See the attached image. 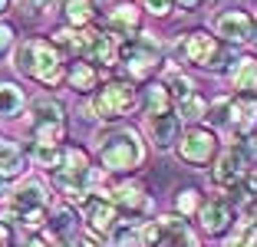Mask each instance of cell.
<instances>
[{
  "mask_svg": "<svg viewBox=\"0 0 257 247\" xmlns=\"http://www.w3.org/2000/svg\"><path fill=\"white\" fill-rule=\"evenodd\" d=\"M27 132L33 142H53L60 145L66 135V109L56 99H33L27 109Z\"/></svg>",
  "mask_w": 257,
  "mask_h": 247,
  "instance_id": "obj_4",
  "label": "cell"
},
{
  "mask_svg": "<svg viewBox=\"0 0 257 247\" xmlns=\"http://www.w3.org/2000/svg\"><path fill=\"white\" fill-rule=\"evenodd\" d=\"M175 4H182V7H188V10H191V7H198L201 0H175Z\"/></svg>",
  "mask_w": 257,
  "mask_h": 247,
  "instance_id": "obj_39",
  "label": "cell"
},
{
  "mask_svg": "<svg viewBox=\"0 0 257 247\" xmlns=\"http://www.w3.org/2000/svg\"><path fill=\"white\" fill-rule=\"evenodd\" d=\"M66 82H69V89H73V92H92V89H96V82H99V76H96V69H92V63L79 60V63L69 66Z\"/></svg>",
  "mask_w": 257,
  "mask_h": 247,
  "instance_id": "obj_29",
  "label": "cell"
},
{
  "mask_svg": "<svg viewBox=\"0 0 257 247\" xmlns=\"http://www.w3.org/2000/svg\"><path fill=\"white\" fill-rule=\"evenodd\" d=\"M56 247H79L76 240H56Z\"/></svg>",
  "mask_w": 257,
  "mask_h": 247,
  "instance_id": "obj_42",
  "label": "cell"
},
{
  "mask_svg": "<svg viewBox=\"0 0 257 247\" xmlns=\"http://www.w3.org/2000/svg\"><path fill=\"white\" fill-rule=\"evenodd\" d=\"M142 7L149 10L152 17H168L175 7V0H142Z\"/></svg>",
  "mask_w": 257,
  "mask_h": 247,
  "instance_id": "obj_34",
  "label": "cell"
},
{
  "mask_svg": "<svg viewBox=\"0 0 257 247\" xmlns=\"http://www.w3.org/2000/svg\"><path fill=\"white\" fill-rule=\"evenodd\" d=\"M198 224H201L204 234H211V237H221V234L231 231L234 224V211L224 198H211V201H201L198 208Z\"/></svg>",
  "mask_w": 257,
  "mask_h": 247,
  "instance_id": "obj_14",
  "label": "cell"
},
{
  "mask_svg": "<svg viewBox=\"0 0 257 247\" xmlns=\"http://www.w3.org/2000/svg\"><path fill=\"white\" fill-rule=\"evenodd\" d=\"M139 102H142L145 115H159V112H168V109H172L175 99H172L165 82H149L142 89V96H139Z\"/></svg>",
  "mask_w": 257,
  "mask_h": 247,
  "instance_id": "obj_22",
  "label": "cell"
},
{
  "mask_svg": "<svg viewBox=\"0 0 257 247\" xmlns=\"http://www.w3.org/2000/svg\"><path fill=\"white\" fill-rule=\"evenodd\" d=\"M178 158L185 165H195V168H204V165H211L214 155H218V135L211 129H201V126H191L188 132L178 139L175 145Z\"/></svg>",
  "mask_w": 257,
  "mask_h": 247,
  "instance_id": "obj_8",
  "label": "cell"
},
{
  "mask_svg": "<svg viewBox=\"0 0 257 247\" xmlns=\"http://www.w3.org/2000/svg\"><path fill=\"white\" fill-rule=\"evenodd\" d=\"M10 240H14V234H10V224H7V221H0V247H10Z\"/></svg>",
  "mask_w": 257,
  "mask_h": 247,
  "instance_id": "obj_37",
  "label": "cell"
},
{
  "mask_svg": "<svg viewBox=\"0 0 257 247\" xmlns=\"http://www.w3.org/2000/svg\"><path fill=\"white\" fill-rule=\"evenodd\" d=\"M106 195L122 214H136L139 217V214H149L152 211V198H149V191H145L142 181L125 178V181H119V185H112Z\"/></svg>",
  "mask_w": 257,
  "mask_h": 247,
  "instance_id": "obj_11",
  "label": "cell"
},
{
  "mask_svg": "<svg viewBox=\"0 0 257 247\" xmlns=\"http://www.w3.org/2000/svg\"><path fill=\"white\" fill-rule=\"evenodd\" d=\"M27 247H46V240L43 237H30V244H27Z\"/></svg>",
  "mask_w": 257,
  "mask_h": 247,
  "instance_id": "obj_40",
  "label": "cell"
},
{
  "mask_svg": "<svg viewBox=\"0 0 257 247\" xmlns=\"http://www.w3.org/2000/svg\"><path fill=\"white\" fill-rule=\"evenodd\" d=\"M198 208H201V191L198 188H182L178 198H175V211L182 217H191V214H198Z\"/></svg>",
  "mask_w": 257,
  "mask_h": 247,
  "instance_id": "obj_32",
  "label": "cell"
},
{
  "mask_svg": "<svg viewBox=\"0 0 257 247\" xmlns=\"http://www.w3.org/2000/svg\"><path fill=\"white\" fill-rule=\"evenodd\" d=\"M139 23H142V10L136 4H115L106 17V30L115 33L119 40H125V37H136L139 33Z\"/></svg>",
  "mask_w": 257,
  "mask_h": 247,
  "instance_id": "obj_19",
  "label": "cell"
},
{
  "mask_svg": "<svg viewBox=\"0 0 257 247\" xmlns=\"http://www.w3.org/2000/svg\"><path fill=\"white\" fill-rule=\"evenodd\" d=\"M30 162L37 165V168H60L63 162V145H53V142H33L30 149Z\"/></svg>",
  "mask_w": 257,
  "mask_h": 247,
  "instance_id": "obj_30",
  "label": "cell"
},
{
  "mask_svg": "<svg viewBox=\"0 0 257 247\" xmlns=\"http://www.w3.org/2000/svg\"><path fill=\"white\" fill-rule=\"evenodd\" d=\"M53 181L69 201H83L96 185V172H92L89 155L83 149H76V145L63 149V162L60 168H53Z\"/></svg>",
  "mask_w": 257,
  "mask_h": 247,
  "instance_id": "obj_2",
  "label": "cell"
},
{
  "mask_svg": "<svg viewBox=\"0 0 257 247\" xmlns=\"http://www.w3.org/2000/svg\"><path fill=\"white\" fill-rule=\"evenodd\" d=\"M234 92H244V96H257V56H237L231 73H227Z\"/></svg>",
  "mask_w": 257,
  "mask_h": 247,
  "instance_id": "obj_20",
  "label": "cell"
},
{
  "mask_svg": "<svg viewBox=\"0 0 257 247\" xmlns=\"http://www.w3.org/2000/svg\"><path fill=\"white\" fill-rule=\"evenodd\" d=\"M227 129L237 139L254 132L257 129V96H244V92L231 96V102H227Z\"/></svg>",
  "mask_w": 257,
  "mask_h": 247,
  "instance_id": "obj_15",
  "label": "cell"
},
{
  "mask_svg": "<svg viewBox=\"0 0 257 247\" xmlns=\"http://www.w3.org/2000/svg\"><path fill=\"white\" fill-rule=\"evenodd\" d=\"M99 165L109 175H125L136 172L145 162V142L136 129H112V132L99 135Z\"/></svg>",
  "mask_w": 257,
  "mask_h": 247,
  "instance_id": "obj_1",
  "label": "cell"
},
{
  "mask_svg": "<svg viewBox=\"0 0 257 247\" xmlns=\"http://www.w3.org/2000/svg\"><path fill=\"white\" fill-rule=\"evenodd\" d=\"M23 168H27V155H23L20 142L4 139V142H0V178H4V181L20 178Z\"/></svg>",
  "mask_w": 257,
  "mask_h": 247,
  "instance_id": "obj_21",
  "label": "cell"
},
{
  "mask_svg": "<svg viewBox=\"0 0 257 247\" xmlns=\"http://www.w3.org/2000/svg\"><path fill=\"white\" fill-rule=\"evenodd\" d=\"M23 4H27V7H43L46 0H23Z\"/></svg>",
  "mask_w": 257,
  "mask_h": 247,
  "instance_id": "obj_41",
  "label": "cell"
},
{
  "mask_svg": "<svg viewBox=\"0 0 257 247\" xmlns=\"http://www.w3.org/2000/svg\"><path fill=\"white\" fill-rule=\"evenodd\" d=\"M254 17H257V4H254Z\"/></svg>",
  "mask_w": 257,
  "mask_h": 247,
  "instance_id": "obj_44",
  "label": "cell"
},
{
  "mask_svg": "<svg viewBox=\"0 0 257 247\" xmlns=\"http://www.w3.org/2000/svg\"><path fill=\"white\" fill-rule=\"evenodd\" d=\"M221 247H244L241 227H234V231H227V234H224V240H221Z\"/></svg>",
  "mask_w": 257,
  "mask_h": 247,
  "instance_id": "obj_36",
  "label": "cell"
},
{
  "mask_svg": "<svg viewBox=\"0 0 257 247\" xmlns=\"http://www.w3.org/2000/svg\"><path fill=\"white\" fill-rule=\"evenodd\" d=\"M244 188H250V191L257 195V168H254V172H247V178H244Z\"/></svg>",
  "mask_w": 257,
  "mask_h": 247,
  "instance_id": "obj_38",
  "label": "cell"
},
{
  "mask_svg": "<svg viewBox=\"0 0 257 247\" xmlns=\"http://www.w3.org/2000/svg\"><path fill=\"white\" fill-rule=\"evenodd\" d=\"M149 139L155 142V149L168 152L172 145H178V139H182V119H178V112H159V115H149Z\"/></svg>",
  "mask_w": 257,
  "mask_h": 247,
  "instance_id": "obj_18",
  "label": "cell"
},
{
  "mask_svg": "<svg viewBox=\"0 0 257 247\" xmlns=\"http://www.w3.org/2000/svg\"><path fill=\"white\" fill-rule=\"evenodd\" d=\"M50 43H53L56 50H63V53L83 56V53H86V27H83V30H76V27H63V30L53 33Z\"/></svg>",
  "mask_w": 257,
  "mask_h": 247,
  "instance_id": "obj_28",
  "label": "cell"
},
{
  "mask_svg": "<svg viewBox=\"0 0 257 247\" xmlns=\"http://www.w3.org/2000/svg\"><path fill=\"white\" fill-rule=\"evenodd\" d=\"M175 105H178L175 112H178V119H182V122H201L204 115H208V102H204L198 92H191V96L178 99Z\"/></svg>",
  "mask_w": 257,
  "mask_h": 247,
  "instance_id": "obj_31",
  "label": "cell"
},
{
  "mask_svg": "<svg viewBox=\"0 0 257 247\" xmlns=\"http://www.w3.org/2000/svg\"><path fill=\"white\" fill-rule=\"evenodd\" d=\"M27 105V96L17 82L10 79H0V119H17Z\"/></svg>",
  "mask_w": 257,
  "mask_h": 247,
  "instance_id": "obj_23",
  "label": "cell"
},
{
  "mask_svg": "<svg viewBox=\"0 0 257 247\" xmlns=\"http://www.w3.org/2000/svg\"><path fill=\"white\" fill-rule=\"evenodd\" d=\"M214 33L224 43H250V40H257V27L244 10H224V14H218L214 17Z\"/></svg>",
  "mask_w": 257,
  "mask_h": 247,
  "instance_id": "obj_13",
  "label": "cell"
},
{
  "mask_svg": "<svg viewBox=\"0 0 257 247\" xmlns=\"http://www.w3.org/2000/svg\"><path fill=\"white\" fill-rule=\"evenodd\" d=\"M14 27H10V23H0V56H4V53L10 50V46H14Z\"/></svg>",
  "mask_w": 257,
  "mask_h": 247,
  "instance_id": "obj_35",
  "label": "cell"
},
{
  "mask_svg": "<svg viewBox=\"0 0 257 247\" xmlns=\"http://www.w3.org/2000/svg\"><path fill=\"white\" fill-rule=\"evenodd\" d=\"M136 105H139L136 86L125 82V79H112V82H106L102 89H96L92 102L86 105V112H89V119L115 122V119H122V115H128Z\"/></svg>",
  "mask_w": 257,
  "mask_h": 247,
  "instance_id": "obj_3",
  "label": "cell"
},
{
  "mask_svg": "<svg viewBox=\"0 0 257 247\" xmlns=\"http://www.w3.org/2000/svg\"><path fill=\"white\" fill-rule=\"evenodd\" d=\"M30 79L43 82V86H60L66 79V69H63V56L50 40H33V69H30Z\"/></svg>",
  "mask_w": 257,
  "mask_h": 247,
  "instance_id": "obj_10",
  "label": "cell"
},
{
  "mask_svg": "<svg viewBox=\"0 0 257 247\" xmlns=\"http://www.w3.org/2000/svg\"><path fill=\"white\" fill-rule=\"evenodd\" d=\"M79 208H83L86 231H89L92 237H109V231H112L115 221H119V208L109 201L106 191H89V195L79 201Z\"/></svg>",
  "mask_w": 257,
  "mask_h": 247,
  "instance_id": "obj_9",
  "label": "cell"
},
{
  "mask_svg": "<svg viewBox=\"0 0 257 247\" xmlns=\"http://www.w3.org/2000/svg\"><path fill=\"white\" fill-rule=\"evenodd\" d=\"M142 247H201V240L182 214H159L142 224Z\"/></svg>",
  "mask_w": 257,
  "mask_h": 247,
  "instance_id": "obj_5",
  "label": "cell"
},
{
  "mask_svg": "<svg viewBox=\"0 0 257 247\" xmlns=\"http://www.w3.org/2000/svg\"><path fill=\"white\" fill-rule=\"evenodd\" d=\"M109 247H142V224L136 221H115V227L109 231Z\"/></svg>",
  "mask_w": 257,
  "mask_h": 247,
  "instance_id": "obj_26",
  "label": "cell"
},
{
  "mask_svg": "<svg viewBox=\"0 0 257 247\" xmlns=\"http://www.w3.org/2000/svg\"><path fill=\"white\" fill-rule=\"evenodd\" d=\"M162 82L168 86V92H172L175 102L195 92V79H191L188 73H182V69L175 66V63H168V66H165V73H162Z\"/></svg>",
  "mask_w": 257,
  "mask_h": 247,
  "instance_id": "obj_25",
  "label": "cell"
},
{
  "mask_svg": "<svg viewBox=\"0 0 257 247\" xmlns=\"http://www.w3.org/2000/svg\"><path fill=\"white\" fill-rule=\"evenodd\" d=\"M247 158H244V152L237 149V145H231V149H224L218 155V162H214V172H211V181L218 188H241L244 178H247Z\"/></svg>",
  "mask_w": 257,
  "mask_h": 247,
  "instance_id": "obj_12",
  "label": "cell"
},
{
  "mask_svg": "<svg viewBox=\"0 0 257 247\" xmlns=\"http://www.w3.org/2000/svg\"><path fill=\"white\" fill-rule=\"evenodd\" d=\"M178 56L204 69H221V40L208 30H191L178 40Z\"/></svg>",
  "mask_w": 257,
  "mask_h": 247,
  "instance_id": "obj_7",
  "label": "cell"
},
{
  "mask_svg": "<svg viewBox=\"0 0 257 247\" xmlns=\"http://www.w3.org/2000/svg\"><path fill=\"white\" fill-rule=\"evenodd\" d=\"M14 66H17L20 76H30V69H33V40H23L14 50Z\"/></svg>",
  "mask_w": 257,
  "mask_h": 247,
  "instance_id": "obj_33",
  "label": "cell"
},
{
  "mask_svg": "<svg viewBox=\"0 0 257 247\" xmlns=\"http://www.w3.org/2000/svg\"><path fill=\"white\" fill-rule=\"evenodd\" d=\"M46 227L53 231V237H56V240H73V237H76V214H73V208L60 204V208L50 214Z\"/></svg>",
  "mask_w": 257,
  "mask_h": 247,
  "instance_id": "obj_27",
  "label": "cell"
},
{
  "mask_svg": "<svg viewBox=\"0 0 257 247\" xmlns=\"http://www.w3.org/2000/svg\"><path fill=\"white\" fill-rule=\"evenodd\" d=\"M63 20L76 30H83L96 20V0H63Z\"/></svg>",
  "mask_w": 257,
  "mask_h": 247,
  "instance_id": "obj_24",
  "label": "cell"
},
{
  "mask_svg": "<svg viewBox=\"0 0 257 247\" xmlns=\"http://www.w3.org/2000/svg\"><path fill=\"white\" fill-rule=\"evenodd\" d=\"M50 204V188L43 178H23L20 185L10 191V211H33V208H46Z\"/></svg>",
  "mask_w": 257,
  "mask_h": 247,
  "instance_id": "obj_17",
  "label": "cell"
},
{
  "mask_svg": "<svg viewBox=\"0 0 257 247\" xmlns=\"http://www.w3.org/2000/svg\"><path fill=\"white\" fill-rule=\"evenodd\" d=\"M119 43L122 40L109 30H86V53L89 63H99V66H115L119 63Z\"/></svg>",
  "mask_w": 257,
  "mask_h": 247,
  "instance_id": "obj_16",
  "label": "cell"
},
{
  "mask_svg": "<svg viewBox=\"0 0 257 247\" xmlns=\"http://www.w3.org/2000/svg\"><path fill=\"white\" fill-rule=\"evenodd\" d=\"M119 63H125V73L132 79H145L162 63V43L152 33H136L119 43Z\"/></svg>",
  "mask_w": 257,
  "mask_h": 247,
  "instance_id": "obj_6",
  "label": "cell"
},
{
  "mask_svg": "<svg viewBox=\"0 0 257 247\" xmlns=\"http://www.w3.org/2000/svg\"><path fill=\"white\" fill-rule=\"evenodd\" d=\"M7 10H10V0H0V17L7 14Z\"/></svg>",
  "mask_w": 257,
  "mask_h": 247,
  "instance_id": "obj_43",
  "label": "cell"
}]
</instances>
